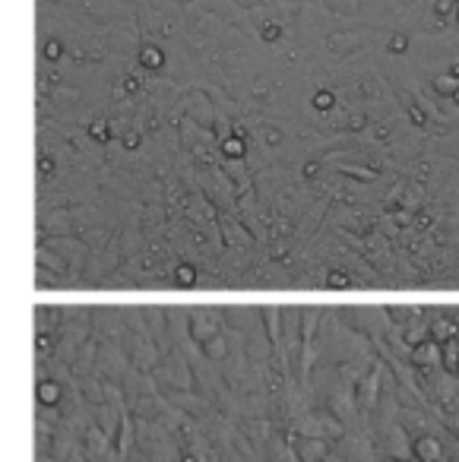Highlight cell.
I'll use <instances>...</instances> for the list:
<instances>
[{
  "label": "cell",
  "instance_id": "obj_1",
  "mask_svg": "<svg viewBox=\"0 0 459 462\" xmlns=\"http://www.w3.org/2000/svg\"><path fill=\"white\" fill-rule=\"evenodd\" d=\"M165 63V54L159 51V48H143L140 51V67L143 70H159Z\"/></svg>",
  "mask_w": 459,
  "mask_h": 462
},
{
  "label": "cell",
  "instance_id": "obj_2",
  "mask_svg": "<svg viewBox=\"0 0 459 462\" xmlns=\"http://www.w3.org/2000/svg\"><path fill=\"white\" fill-rule=\"evenodd\" d=\"M434 89L440 95H456L459 92V76H456V73H444V76L434 79Z\"/></svg>",
  "mask_w": 459,
  "mask_h": 462
},
{
  "label": "cell",
  "instance_id": "obj_3",
  "mask_svg": "<svg viewBox=\"0 0 459 462\" xmlns=\"http://www.w3.org/2000/svg\"><path fill=\"white\" fill-rule=\"evenodd\" d=\"M61 54H63V45H61V41H57V39H48V41H45V57H48V61H57Z\"/></svg>",
  "mask_w": 459,
  "mask_h": 462
},
{
  "label": "cell",
  "instance_id": "obj_4",
  "mask_svg": "<svg viewBox=\"0 0 459 462\" xmlns=\"http://www.w3.org/2000/svg\"><path fill=\"white\" fill-rule=\"evenodd\" d=\"M314 105H317L320 111L333 108V92H327V89H323V92H317V95H314Z\"/></svg>",
  "mask_w": 459,
  "mask_h": 462
},
{
  "label": "cell",
  "instance_id": "obj_5",
  "mask_svg": "<svg viewBox=\"0 0 459 462\" xmlns=\"http://www.w3.org/2000/svg\"><path fill=\"white\" fill-rule=\"evenodd\" d=\"M453 7H456V0H437V3H434V13L440 16V19H447V16L453 13Z\"/></svg>",
  "mask_w": 459,
  "mask_h": 462
},
{
  "label": "cell",
  "instance_id": "obj_6",
  "mask_svg": "<svg viewBox=\"0 0 459 462\" xmlns=\"http://www.w3.org/2000/svg\"><path fill=\"white\" fill-rule=\"evenodd\" d=\"M405 48H409V39H405V35H393V39H389V51H396V54H402Z\"/></svg>",
  "mask_w": 459,
  "mask_h": 462
},
{
  "label": "cell",
  "instance_id": "obj_7",
  "mask_svg": "<svg viewBox=\"0 0 459 462\" xmlns=\"http://www.w3.org/2000/svg\"><path fill=\"white\" fill-rule=\"evenodd\" d=\"M279 35H282V25H279V23H269V25L263 29V39H266V41H276Z\"/></svg>",
  "mask_w": 459,
  "mask_h": 462
},
{
  "label": "cell",
  "instance_id": "obj_8",
  "mask_svg": "<svg viewBox=\"0 0 459 462\" xmlns=\"http://www.w3.org/2000/svg\"><path fill=\"white\" fill-rule=\"evenodd\" d=\"M124 89L133 95V92H140V89H143V83H140L136 76H127V79H124Z\"/></svg>",
  "mask_w": 459,
  "mask_h": 462
},
{
  "label": "cell",
  "instance_id": "obj_9",
  "mask_svg": "<svg viewBox=\"0 0 459 462\" xmlns=\"http://www.w3.org/2000/svg\"><path fill=\"white\" fill-rule=\"evenodd\" d=\"M450 73H456V76H459V61H456V63H453V67H450Z\"/></svg>",
  "mask_w": 459,
  "mask_h": 462
},
{
  "label": "cell",
  "instance_id": "obj_10",
  "mask_svg": "<svg viewBox=\"0 0 459 462\" xmlns=\"http://www.w3.org/2000/svg\"><path fill=\"white\" fill-rule=\"evenodd\" d=\"M456 23H459V7H456Z\"/></svg>",
  "mask_w": 459,
  "mask_h": 462
},
{
  "label": "cell",
  "instance_id": "obj_11",
  "mask_svg": "<svg viewBox=\"0 0 459 462\" xmlns=\"http://www.w3.org/2000/svg\"><path fill=\"white\" fill-rule=\"evenodd\" d=\"M453 98H456V102H459V92H456V95H453Z\"/></svg>",
  "mask_w": 459,
  "mask_h": 462
},
{
  "label": "cell",
  "instance_id": "obj_12",
  "mask_svg": "<svg viewBox=\"0 0 459 462\" xmlns=\"http://www.w3.org/2000/svg\"><path fill=\"white\" fill-rule=\"evenodd\" d=\"M456 7H459V0H456Z\"/></svg>",
  "mask_w": 459,
  "mask_h": 462
}]
</instances>
